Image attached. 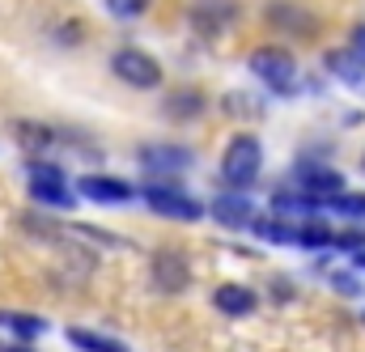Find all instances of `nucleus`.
Here are the masks:
<instances>
[{
	"label": "nucleus",
	"mask_w": 365,
	"mask_h": 352,
	"mask_svg": "<svg viewBox=\"0 0 365 352\" xmlns=\"http://www.w3.org/2000/svg\"><path fill=\"white\" fill-rule=\"evenodd\" d=\"M0 327H4L17 344H30V340H38V336H47V331H51V323H47V319L26 314V310H0Z\"/></svg>",
	"instance_id": "nucleus-13"
},
{
	"label": "nucleus",
	"mask_w": 365,
	"mask_h": 352,
	"mask_svg": "<svg viewBox=\"0 0 365 352\" xmlns=\"http://www.w3.org/2000/svg\"><path fill=\"white\" fill-rule=\"evenodd\" d=\"M77 195H81V200H93V204H128L136 191H132V182H123V178L86 175V178H77Z\"/></svg>",
	"instance_id": "nucleus-8"
},
{
	"label": "nucleus",
	"mask_w": 365,
	"mask_h": 352,
	"mask_svg": "<svg viewBox=\"0 0 365 352\" xmlns=\"http://www.w3.org/2000/svg\"><path fill=\"white\" fill-rule=\"evenodd\" d=\"M153 284L162 293H182L191 284V271H187V259L179 251H158L153 255Z\"/></svg>",
	"instance_id": "nucleus-10"
},
{
	"label": "nucleus",
	"mask_w": 365,
	"mask_h": 352,
	"mask_svg": "<svg viewBox=\"0 0 365 352\" xmlns=\"http://www.w3.org/2000/svg\"><path fill=\"white\" fill-rule=\"evenodd\" d=\"M323 64H327V73H331L340 86H349L353 93H361L365 98V60H357L349 47H336V51L323 56Z\"/></svg>",
	"instance_id": "nucleus-11"
},
{
	"label": "nucleus",
	"mask_w": 365,
	"mask_h": 352,
	"mask_svg": "<svg viewBox=\"0 0 365 352\" xmlns=\"http://www.w3.org/2000/svg\"><path fill=\"white\" fill-rule=\"evenodd\" d=\"M4 352H34V348H30V344H9Z\"/></svg>",
	"instance_id": "nucleus-25"
},
{
	"label": "nucleus",
	"mask_w": 365,
	"mask_h": 352,
	"mask_svg": "<svg viewBox=\"0 0 365 352\" xmlns=\"http://www.w3.org/2000/svg\"><path fill=\"white\" fill-rule=\"evenodd\" d=\"M13 136H17V145L21 149H47L51 140H56V132L51 128H43V123H30V119H21V123H13Z\"/></svg>",
	"instance_id": "nucleus-18"
},
{
	"label": "nucleus",
	"mask_w": 365,
	"mask_h": 352,
	"mask_svg": "<svg viewBox=\"0 0 365 352\" xmlns=\"http://www.w3.org/2000/svg\"><path fill=\"white\" fill-rule=\"evenodd\" d=\"M268 26L272 30H284V34H302V38H310L314 34V26H319V17L306 9V4H293V0H276L268 4Z\"/></svg>",
	"instance_id": "nucleus-6"
},
{
	"label": "nucleus",
	"mask_w": 365,
	"mask_h": 352,
	"mask_svg": "<svg viewBox=\"0 0 365 352\" xmlns=\"http://www.w3.org/2000/svg\"><path fill=\"white\" fill-rule=\"evenodd\" d=\"M64 340H68L77 352H132L123 340H110V336L90 331V327H68V331H64Z\"/></svg>",
	"instance_id": "nucleus-14"
},
{
	"label": "nucleus",
	"mask_w": 365,
	"mask_h": 352,
	"mask_svg": "<svg viewBox=\"0 0 365 352\" xmlns=\"http://www.w3.org/2000/svg\"><path fill=\"white\" fill-rule=\"evenodd\" d=\"M361 166H365V162H361Z\"/></svg>",
	"instance_id": "nucleus-27"
},
{
	"label": "nucleus",
	"mask_w": 365,
	"mask_h": 352,
	"mask_svg": "<svg viewBox=\"0 0 365 352\" xmlns=\"http://www.w3.org/2000/svg\"><path fill=\"white\" fill-rule=\"evenodd\" d=\"M331 289H336L340 297H365V280L357 271H336V276H331Z\"/></svg>",
	"instance_id": "nucleus-20"
},
{
	"label": "nucleus",
	"mask_w": 365,
	"mask_h": 352,
	"mask_svg": "<svg viewBox=\"0 0 365 352\" xmlns=\"http://www.w3.org/2000/svg\"><path fill=\"white\" fill-rule=\"evenodd\" d=\"M140 200H145L158 217H170V221H200V217H204V204H200L195 195L179 191V187H170V182H145Z\"/></svg>",
	"instance_id": "nucleus-3"
},
{
	"label": "nucleus",
	"mask_w": 365,
	"mask_h": 352,
	"mask_svg": "<svg viewBox=\"0 0 365 352\" xmlns=\"http://www.w3.org/2000/svg\"><path fill=\"white\" fill-rule=\"evenodd\" d=\"M331 212H340V217H365V195L361 191H340V195H331V200H323ZM319 204V208H323Z\"/></svg>",
	"instance_id": "nucleus-19"
},
{
	"label": "nucleus",
	"mask_w": 365,
	"mask_h": 352,
	"mask_svg": "<svg viewBox=\"0 0 365 352\" xmlns=\"http://www.w3.org/2000/svg\"><path fill=\"white\" fill-rule=\"evenodd\" d=\"M212 306H217L221 314H230V319H247V314L255 310V293H251L247 284L225 280V284H217V289H212Z\"/></svg>",
	"instance_id": "nucleus-12"
},
{
	"label": "nucleus",
	"mask_w": 365,
	"mask_h": 352,
	"mask_svg": "<svg viewBox=\"0 0 365 352\" xmlns=\"http://www.w3.org/2000/svg\"><path fill=\"white\" fill-rule=\"evenodd\" d=\"M353 264H357V267H365V251H361V255H353Z\"/></svg>",
	"instance_id": "nucleus-26"
},
{
	"label": "nucleus",
	"mask_w": 365,
	"mask_h": 352,
	"mask_svg": "<svg viewBox=\"0 0 365 352\" xmlns=\"http://www.w3.org/2000/svg\"><path fill=\"white\" fill-rule=\"evenodd\" d=\"M251 234L264 238V242H276V247H297V225L276 221V217H255L251 221Z\"/></svg>",
	"instance_id": "nucleus-16"
},
{
	"label": "nucleus",
	"mask_w": 365,
	"mask_h": 352,
	"mask_svg": "<svg viewBox=\"0 0 365 352\" xmlns=\"http://www.w3.org/2000/svg\"><path fill=\"white\" fill-rule=\"evenodd\" d=\"M30 195L34 204H47V208H73L77 195H68L64 178H30Z\"/></svg>",
	"instance_id": "nucleus-15"
},
{
	"label": "nucleus",
	"mask_w": 365,
	"mask_h": 352,
	"mask_svg": "<svg viewBox=\"0 0 365 352\" xmlns=\"http://www.w3.org/2000/svg\"><path fill=\"white\" fill-rule=\"evenodd\" d=\"M331 242H336L340 251H353V255H361V251H365V229H353V234H331Z\"/></svg>",
	"instance_id": "nucleus-22"
},
{
	"label": "nucleus",
	"mask_w": 365,
	"mask_h": 352,
	"mask_svg": "<svg viewBox=\"0 0 365 352\" xmlns=\"http://www.w3.org/2000/svg\"><path fill=\"white\" fill-rule=\"evenodd\" d=\"M204 93L200 89H179V93H170L166 98V115L170 119H195V115H204Z\"/></svg>",
	"instance_id": "nucleus-17"
},
{
	"label": "nucleus",
	"mask_w": 365,
	"mask_h": 352,
	"mask_svg": "<svg viewBox=\"0 0 365 352\" xmlns=\"http://www.w3.org/2000/svg\"><path fill=\"white\" fill-rule=\"evenodd\" d=\"M264 170V145H259V136H251V132H238L230 145H225V153H221V178L234 187V191H247L255 178Z\"/></svg>",
	"instance_id": "nucleus-1"
},
{
	"label": "nucleus",
	"mask_w": 365,
	"mask_h": 352,
	"mask_svg": "<svg viewBox=\"0 0 365 352\" xmlns=\"http://www.w3.org/2000/svg\"><path fill=\"white\" fill-rule=\"evenodd\" d=\"M110 73L132 89H158L162 86V64L149 51H136V47H119L110 56Z\"/></svg>",
	"instance_id": "nucleus-4"
},
{
	"label": "nucleus",
	"mask_w": 365,
	"mask_h": 352,
	"mask_svg": "<svg viewBox=\"0 0 365 352\" xmlns=\"http://www.w3.org/2000/svg\"><path fill=\"white\" fill-rule=\"evenodd\" d=\"M106 9H110L115 17H140V13L149 9V0H106Z\"/></svg>",
	"instance_id": "nucleus-21"
},
{
	"label": "nucleus",
	"mask_w": 365,
	"mask_h": 352,
	"mask_svg": "<svg viewBox=\"0 0 365 352\" xmlns=\"http://www.w3.org/2000/svg\"><path fill=\"white\" fill-rule=\"evenodd\" d=\"M212 217H217L225 229H247L259 212H255V200H251V195H242V191H225V195L212 200Z\"/></svg>",
	"instance_id": "nucleus-9"
},
{
	"label": "nucleus",
	"mask_w": 365,
	"mask_h": 352,
	"mask_svg": "<svg viewBox=\"0 0 365 352\" xmlns=\"http://www.w3.org/2000/svg\"><path fill=\"white\" fill-rule=\"evenodd\" d=\"M136 157H140V166L149 170V175H182L187 166H191V149L187 145H166V140H153V145H140L136 149Z\"/></svg>",
	"instance_id": "nucleus-5"
},
{
	"label": "nucleus",
	"mask_w": 365,
	"mask_h": 352,
	"mask_svg": "<svg viewBox=\"0 0 365 352\" xmlns=\"http://www.w3.org/2000/svg\"><path fill=\"white\" fill-rule=\"evenodd\" d=\"M349 51H353L357 60H365V21L353 26V34H349Z\"/></svg>",
	"instance_id": "nucleus-23"
},
{
	"label": "nucleus",
	"mask_w": 365,
	"mask_h": 352,
	"mask_svg": "<svg viewBox=\"0 0 365 352\" xmlns=\"http://www.w3.org/2000/svg\"><path fill=\"white\" fill-rule=\"evenodd\" d=\"M30 178H64V170L47 166V162H30Z\"/></svg>",
	"instance_id": "nucleus-24"
},
{
	"label": "nucleus",
	"mask_w": 365,
	"mask_h": 352,
	"mask_svg": "<svg viewBox=\"0 0 365 352\" xmlns=\"http://www.w3.org/2000/svg\"><path fill=\"white\" fill-rule=\"evenodd\" d=\"M247 68L264 81V86H272L276 93H297V60L284 51V47H255L251 56H247Z\"/></svg>",
	"instance_id": "nucleus-2"
},
{
	"label": "nucleus",
	"mask_w": 365,
	"mask_h": 352,
	"mask_svg": "<svg viewBox=\"0 0 365 352\" xmlns=\"http://www.w3.org/2000/svg\"><path fill=\"white\" fill-rule=\"evenodd\" d=\"M293 178L302 182L297 195H306V200H314V204H323V200H331V195L344 191V175H340V170H327V166H297Z\"/></svg>",
	"instance_id": "nucleus-7"
}]
</instances>
